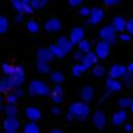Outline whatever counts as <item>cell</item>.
<instances>
[{"instance_id": "1", "label": "cell", "mask_w": 133, "mask_h": 133, "mask_svg": "<svg viewBox=\"0 0 133 133\" xmlns=\"http://www.w3.org/2000/svg\"><path fill=\"white\" fill-rule=\"evenodd\" d=\"M28 91L30 97H50L51 94L50 86L42 80H33L28 86Z\"/></svg>"}, {"instance_id": "2", "label": "cell", "mask_w": 133, "mask_h": 133, "mask_svg": "<svg viewBox=\"0 0 133 133\" xmlns=\"http://www.w3.org/2000/svg\"><path fill=\"white\" fill-rule=\"evenodd\" d=\"M68 112L72 114V116L76 119V120H85L89 115H90V107L88 104V102H75L69 106L68 108Z\"/></svg>"}, {"instance_id": "3", "label": "cell", "mask_w": 133, "mask_h": 133, "mask_svg": "<svg viewBox=\"0 0 133 133\" xmlns=\"http://www.w3.org/2000/svg\"><path fill=\"white\" fill-rule=\"evenodd\" d=\"M98 35H99L101 39L108 41L111 44H112V43H116V41L119 39V38H117V31H116V29H115L112 25H106V26L101 28Z\"/></svg>"}, {"instance_id": "4", "label": "cell", "mask_w": 133, "mask_h": 133, "mask_svg": "<svg viewBox=\"0 0 133 133\" xmlns=\"http://www.w3.org/2000/svg\"><path fill=\"white\" fill-rule=\"evenodd\" d=\"M94 51L95 54L98 55L99 60H104L107 59V56L110 55V51H111V43L108 41H104V39H101L95 43V47H94Z\"/></svg>"}, {"instance_id": "5", "label": "cell", "mask_w": 133, "mask_h": 133, "mask_svg": "<svg viewBox=\"0 0 133 133\" xmlns=\"http://www.w3.org/2000/svg\"><path fill=\"white\" fill-rule=\"evenodd\" d=\"M8 78L11 80V82L13 84L15 88L21 86L25 82V71H24V66L22 65H16L15 72L11 76H8Z\"/></svg>"}, {"instance_id": "6", "label": "cell", "mask_w": 133, "mask_h": 133, "mask_svg": "<svg viewBox=\"0 0 133 133\" xmlns=\"http://www.w3.org/2000/svg\"><path fill=\"white\" fill-rule=\"evenodd\" d=\"M24 112H25V117L29 121H38L42 119V111L37 106H28Z\"/></svg>"}, {"instance_id": "7", "label": "cell", "mask_w": 133, "mask_h": 133, "mask_svg": "<svg viewBox=\"0 0 133 133\" xmlns=\"http://www.w3.org/2000/svg\"><path fill=\"white\" fill-rule=\"evenodd\" d=\"M91 121L94 124V127H97L98 129H103L107 124V116L103 111L97 110L93 115H91Z\"/></svg>"}, {"instance_id": "8", "label": "cell", "mask_w": 133, "mask_h": 133, "mask_svg": "<svg viewBox=\"0 0 133 133\" xmlns=\"http://www.w3.org/2000/svg\"><path fill=\"white\" fill-rule=\"evenodd\" d=\"M127 72H128V69H127L125 65H123V64H114V65L110 66V69H108V76L119 80V78H123Z\"/></svg>"}, {"instance_id": "9", "label": "cell", "mask_w": 133, "mask_h": 133, "mask_svg": "<svg viewBox=\"0 0 133 133\" xmlns=\"http://www.w3.org/2000/svg\"><path fill=\"white\" fill-rule=\"evenodd\" d=\"M103 17H104V12L101 8L95 7V8L91 9V13H90V16H89L88 20H89V24L90 25H98V24L102 22Z\"/></svg>"}, {"instance_id": "10", "label": "cell", "mask_w": 133, "mask_h": 133, "mask_svg": "<svg viewBox=\"0 0 133 133\" xmlns=\"http://www.w3.org/2000/svg\"><path fill=\"white\" fill-rule=\"evenodd\" d=\"M106 89H107V93L108 94H112V93H117L121 90V82L117 80V78H114V77H107L106 80Z\"/></svg>"}, {"instance_id": "11", "label": "cell", "mask_w": 133, "mask_h": 133, "mask_svg": "<svg viewBox=\"0 0 133 133\" xmlns=\"http://www.w3.org/2000/svg\"><path fill=\"white\" fill-rule=\"evenodd\" d=\"M61 21L59 18H50L44 24V30L47 33H57L61 30Z\"/></svg>"}, {"instance_id": "12", "label": "cell", "mask_w": 133, "mask_h": 133, "mask_svg": "<svg viewBox=\"0 0 133 133\" xmlns=\"http://www.w3.org/2000/svg\"><path fill=\"white\" fill-rule=\"evenodd\" d=\"M69 39L75 43V44H78L82 39H85V30L80 26H76L71 30V34H69Z\"/></svg>"}, {"instance_id": "13", "label": "cell", "mask_w": 133, "mask_h": 133, "mask_svg": "<svg viewBox=\"0 0 133 133\" xmlns=\"http://www.w3.org/2000/svg\"><path fill=\"white\" fill-rule=\"evenodd\" d=\"M127 119H128L127 111H125V110H123V108H121L120 111H117V112L112 114V116H111V121H112V124H114V125H116V127L125 124V123H127Z\"/></svg>"}, {"instance_id": "14", "label": "cell", "mask_w": 133, "mask_h": 133, "mask_svg": "<svg viewBox=\"0 0 133 133\" xmlns=\"http://www.w3.org/2000/svg\"><path fill=\"white\" fill-rule=\"evenodd\" d=\"M3 128H4V132H15V130H18L20 128V121L17 117H8L4 120L3 123Z\"/></svg>"}, {"instance_id": "15", "label": "cell", "mask_w": 133, "mask_h": 133, "mask_svg": "<svg viewBox=\"0 0 133 133\" xmlns=\"http://www.w3.org/2000/svg\"><path fill=\"white\" fill-rule=\"evenodd\" d=\"M98 60H99V57L95 54V51H89V52L85 54V59H84L82 64L86 66L88 69H90V68H93V66L98 63Z\"/></svg>"}, {"instance_id": "16", "label": "cell", "mask_w": 133, "mask_h": 133, "mask_svg": "<svg viewBox=\"0 0 133 133\" xmlns=\"http://www.w3.org/2000/svg\"><path fill=\"white\" fill-rule=\"evenodd\" d=\"M56 44H59V46H61L65 51H66V54H69V52H72V50H73V46H75V43L68 38V37H65V35H60L57 39H56Z\"/></svg>"}, {"instance_id": "17", "label": "cell", "mask_w": 133, "mask_h": 133, "mask_svg": "<svg viewBox=\"0 0 133 133\" xmlns=\"http://www.w3.org/2000/svg\"><path fill=\"white\" fill-rule=\"evenodd\" d=\"M54 57H55V56H54L52 51L50 50V47H48V48H46V47H41V48L37 51V59H39V60H43V61H48V63H51Z\"/></svg>"}, {"instance_id": "18", "label": "cell", "mask_w": 133, "mask_h": 133, "mask_svg": "<svg viewBox=\"0 0 133 133\" xmlns=\"http://www.w3.org/2000/svg\"><path fill=\"white\" fill-rule=\"evenodd\" d=\"M117 33H123V31H127V21L124 17L121 16H116L112 18V24H111Z\"/></svg>"}, {"instance_id": "19", "label": "cell", "mask_w": 133, "mask_h": 133, "mask_svg": "<svg viewBox=\"0 0 133 133\" xmlns=\"http://www.w3.org/2000/svg\"><path fill=\"white\" fill-rule=\"evenodd\" d=\"M80 97L84 102H90L93 101L94 98V88L90 86V85H86L81 89V93H80Z\"/></svg>"}, {"instance_id": "20", "label": "cell", "mask_w": 133, "mask_h": 133, "mask_svg": "<svg viewBox=\"0 0 133 133\" xmlns=\"http://www.w3.org/2000/svg\"><path fill=\"white\" fill-rule=\"evenodd\" d=\"M13 89H15V86L11 82V80L8 78V76H4L2 78V81H0V93H2V94H8Z\"/></svg>"}, {"instance_id": "21", "label": "cell", "mask_w": 133, "mask_h": 133, "mask_svg": "<svg viewBox=\"0 0 133 133\" xmlns=\"http://www.w3.org/2000/svg\"><path fill=\"white\" fill-rule=\"evenodd\" d=\"M35 69H37V72H38L39 75H47V73H50V71H51L50 63L38 59L37 63H35Z\"/></svg>"}, {"instance_id": "22", "label": "cell", "mask_w": 133, "mask_h": 133, "mask_svg": "<svg viewBox=\"0 0 133 133\" xmlns=\"http://www.w3.org/2000/svg\"><path fill=\"white\" fill-rule=\"evenodd\" d=\"M22 133H41V128L37 124V121H29L24 125Z\"/></svg>"}, {"instance_id": "23", "label": "cell", "mask_w": 133, "mask_h": 133, "mask_svg": "<svg viewBox=\"0 0 133 133\" xmlns=\"http://www.w3.org/2000/svg\"><path fill=\"white\" fill-rule=\"evenodd\" d=\"M88 71V68L82 64V63H76V64H73V66H72V69H71V73H72V76L73 77H80L82 73H85Z\"/></svg>"}, {"instance_id": "24", "label": "cell", "mask_w": 133, "mask_h": 133, "mask_svg": "<svg viewBox=\"0 0 133 133\" xmlns=\"http://www.w3.org/2000/svg\"><path fill=\"white\" fill-rule=\"evenodd\" d=\"M39 29H41V26H39V24L35 21V20H28L26 21V31L29 33V34H31V35H34V34H37L38 31H39Z\"/></svg>"}, {"instance_id": "25", "label": "cell", "mask_w": 133, "mask_h": 133, "mask_svg": "<svg viewBox=\"0 0 133 133\" xmlns=\"http://www.w3.org/2000/svg\"><path fill=\"white\" fill-rule=\"evenodd\" d=\"M50 50L52 51V54H54V56L55 57H57V59H63L65 55H66V51L61 47V46H59V44H51L50 46Z\"/></svg>"}, {"instance_id": "26", "label": "cell", "mask_w": 133, "mask_h": 133, "mask_svg": "<svg viewBox=\"0 0 133 133\" xmlns=\"http://www.w3.org/2000/svg\"><path fill=\"white\" fill-rule=\"evenodd\" d=\"M106 72H108V71H106V68H104L103 65L95 64L93 68H91V75H93L94 77H97V78H102V77L106 75Z\"/></svg>"}, {"instance_id": "27", "label": "cell", "mask_w": 133, "mask_h": 133, "mask_svg": "<svg viewBox=\"0 0 133 133\" xmlns=\"http://www.w3.org/2000/svg\"><path fill=\"white\" fill-rule=\"evenodd\" d=\"M64 80H65L64 75L59 71H55V72L50 73V81H52L54 84H63Z\"/></svg>"}, {"instance_id": "28", "label": "cell", "mask_w": 133, "mask_h": 133, "mask_svg": "<svg viewBox=\"0 0 133 133\" xmlns=\"http://www.w3.org/2000/svg\"><path fill=\"white\" fill-rule=\"evenodd\" d=\"M4 114L8 116V117H16L17 114H18V108L16 104H8L7 103V107L4 110Z\"/></svg>"}, {"instance_id": "29", "label": "cell", "mask_w": 133, "mask_h": 133, "mask_svg": "<svg viewBox=\"0 0 133 133\" xmlns=\"http://www.w3.org/2000/svg\"><path fill=\"white\" fill-rule=\"evenodd\" d=\"M132 103H133V101H132V98H129V97H123V98H120V99H119V102H117L119 107H120V108H123V110L130 108Z\"/></svg>"}, {"instance_id": "30", "label": "cell", "mask_w": 133, "mask_h": 133, "mask_svg": "<svg viewBox=\"0 0 133 133\" xmlns=\"http://www.w3.org/2000/svg\"><path fill=\"white\" fill-rule=\"evenodd\" d=\"M77 47H78V50H81L82 52H89V51H91V42H89L88 39H82L78 44H77Z\"/></svg>"}, {"instance_id": "31", "label": "cell", "mask_w": 133, "mask_h": 133, "mask_svg": "<svg viewBox=\"0 0 133 133\" xmlns=\"http://www.w3.org/2000/svg\"><path fill=\"white\" fill-rule=\"evenodd\" d=\"M8 29H9V21L5 16H2L0 17V34L7 33Z\"/></svg>"}, {"instance_id": "32", "label": "cell", "mask_w": 133, "mask_h": 133, "mask_svg": "<svg viewBox=\"0 0 133 133\" xmlns=\"http://www.w3.org/2000/svg\"><path fill=\"white\" fill-rule=\"evenodd\" d=\"M2 69H3L4 76H11V75L15 72V69H16V65H11V64L4 63V64H3V66H2Z\"/></svg>"}, {"instance_id": "33", "label": "cell", "mask_w": 133, "mask_h": 133, "mask_svg": "<svg viewBox=\"0 0 133 133\" xmlns=\"http://www.w3.org/2000/svg\"><path fill=\"white\" fill-rule=\"evenodd\" d=\"M50 98H51V101L54 102V103H61L63 102V99H64V94H60V93H55V91H52L51 90V94H50Z\"/></svg>"}, {"instance_id": "34", "label": "cell", "mask_w": 133, "mask_h": 133, "mask_svg": "<svg viewBox=\"0 0 133 133\" xmlns=\"http://www.w3.org/2000/svg\"><path fill=\"white\" fill-rule=\"evenodd\" d=\"M20 98L13 93V91H11V93H8L7 94V97H5V102L8 103V104H16L17 103V101H18Z\"/></svg>"}, {"instance_id": "35", "label": "cell", "mask_w": 133, "mask_h": 133, "mask_svg": "<svg viewBox=\"0 0 133 133\" xmlns=\"http://www.w3.org/2000/svg\"><path fill=\"white\" fill-rule=\"evenodd\" d=\"M84 59H85V52H82L81 50H77L73 52V60L76 63H82Z\"/></svg>"}, {"instance_id": "36", "label": "cell", "mask_w": 133, "mask_h": 133, "mask_svg": "<svg viewBox=\"0 0 133 133\" xmlns=\"http://www.w3.org/2000/svg\"><path fill=\"white\" fill-rule=\"evenodd\" d=\"M46 3H47V0H31L30 2L34 9H42L46 5Z\"/></svg>"}, {"instance_id": "37", "label": "cell", "mask_w": 133, "mask_h": 133, "mask_svg": "<svg viewBox=\"0 0 133 133\" xmlns=\"http://www.w3.org/2000/svg\"><path fill=\"white\" fill-rule=\"evenodd\" d=\"M90 13H91V9L89 8V7H81L80 8V11H78V15L81 16V17H88L89 18V16H90Z\"/></svg>"}, {"instance_id": "38", "label": "cell", "mask_w": 133, "mask_h": 133, "mask_svg": "<svg viewBox=\"0 0 133 133\" xmlns=\"http://www.w3.org/2000/svg\"><path fill=\"white\" fill-rule=\"evenodd\" d=\"M117 38L121 41V42H124V43H127V42H129L130 41V38H132V35L128 33V31H123V33H119V35H117Z\"/></svg>"}, {"instance_id": "39", "label": "cell", "mask_w": 133, "mask_h": 133, "mask_svg": "<svg viewBox=\"0 0 133 133\" xmlns=\"http://www.w3.org/2000/svg\"><path fill=\"white\" fill-rule=\"evenodd\" d=\"M123 80H124V84H125L127 86H130V85H132V80H133V73L127 72L125 76L123 77Z\"/></svg>"}, {"instance_id": "40", "label": "cell", "mask_w": 133, "mask_h": 133, "mask_svg": "<svg viewBox=\"0 0 133 133\" xmlns=\"http://www.w3.org/2000/svg\"><path fill=\"white\" fill-rule=\"evenodd\" d=\"M127 31L133 37V18H129L127 21Z\"/></svg>"}, {"instance_id": "41", "label": "cell", "mask_w": 133, "mask_h": 133, "mask_svg": "<svg viewBox=\"0 0 133 133\" xmlns=\"http://www.w3.org/2000/svg\"><path fill=\"white\" fill-rule=\"evenodd\" d=\"M103 3L107 7H115V5H119L120 4V0H103Z\"/></svg>"}, {"instance_id": "42", "label": "cell", "mask_w": 133, "mask_h": 133, "mask_svg": "<svg viewBox=\"0 0 133 133\" xmlns=\"http://www.w3.org/2000/svg\"><path fill=\"white\" fill-rule=\"evenodd\" d=\"M13 93H15V94L18 97V98H22V97H24V94H25V91L22 90V88H21V86L15 88V89H13Z\"/></svg>"}, {"instance_id": "43", "label": "cell", "mask_w": 133, "mask_h": 133, "mask_svg": "<svg viewBox=\"0 0 133 133\" xmlns=\"http://www.w3.org/2000/svg\"><path fill=\"white\" fill-rule=\"evenodd\" d=\"M82 2L84 0H68V4L71 7H80L82 4Z\"/></svg>"}, {"instance_id": "44", "label": "cell", "mask_w": 133, "mask_h": 133, "mask_svg": "<svg viewBox=\"0 0 133 133\" xmlns=\"http://www.w3.org/2000/svg\"><path fill=\"white\" fill-rule=\"evenodd\" d=\"M52 91H55V93H60V94H64V90H63L61 84H55V86L52 88Z\"/></svg>"}, {"instance_id": "45", "label": "cell", "mask_w": 133, "mask_h": 133, "mask_svg": "<svg viewBox=\"0 0 133 133\" xmlns=\"http://www.w3.org/2000/svg\"><path fill=\"white\" fill-rule=\"evenodd\" d=\"M51 114H52L54 116H59V115L61 114V110H60V107H57V106L52 107V108H51Z\"/></svg>"}, {"instance_id": "46", "label": "cell", "mask_w": 133, "mask_h": 133, "mask_svg": "<svg viewBox=\"0 0 133 133\" xmlns=\"http://www.w3.org/2000/svg\"><path fill=\"white\" fill-rule=\"evenodd\" d=\"M124 129H125V132H132L133 130V125L130 123H125L124 124Z\"/></svg>"}, {"instance_id": "47", "label": "cell", "mask_w": 133, "mask_h": 133, "mask_svg": "<svg viewBox=\"0 0 133 133\" xmlns=\"http://www.w3.org/2000/svg\"><path fill=\"white\" fill-rule=\"evenodd\" d=\"M24 21V13H17V16H16V22H22Z\"/></svg>"}, {"instance_id": "48", "label": "cell", "mask_w": 133, "mask_h": 133, "mask_svg": "<svg viewBox=\"0 0 133 133\" xmlns=\"http://www.w3.org/2000/svg\"><path fill=\"white\" fill-rule=\"evenodd\" d=\"M127 69H128V72L133 73V63H128L127 64Z\"/></svg>"}, {"instance_id": "49", "label": "cell", "mask_w": 133, "mask_h": 133, "mask_svg": "<svg viewBox=\"0 0 133 133\" xmlns=\"http://www.w3.org/2000/svg\"><path fill=\"white\" fill-rule=\"evenodd\" d=\"M65 117H66V120H68V121H71V120H73V119H75V117L72 116V114H69V112L66 114V116H65Z\"/></svg>"}, {"instance_id": "50", "label": "cell", "mask_w": 133, "mask_h": 133, "mask_svg": "<svg viewBox=\"0 0 133 133\" xmlns=\"http://www.w3.org/2000/svg\"><path fill=\"white\" fill-rule=\"evenodd\" d=\"M50 133H64V132H63L61 129H51Z\"/></svg>"}, {"instance_id": "51", "label": "cell", "mask_w": 133, "mask_h": 133, "mask_svg": "<svg viewBox=\"0 0 133 133\" xmlns=\"http://www.w3.org/2000/svg\"><path fill=\"white\" fill-rule=\"evenodd\" d=\"M5 107H7V104H2V107H0V110H2V111L4 112V110H5Z\"/></svg>"}, {"instance_id": "52", "label": "cell", "mask_w": 133, "mask_h": 133, "mask_svg": "<svg viewBox=\"0 0 133 133\" xmlns=\"http://www.w3.org/2000/svg\"><path fill=\"white\" fill-rule=\"evenodd\" d=\"M4 101H5V98H4V97H3V95H2V97H0V102H2V103H3V102H4Z\"/></svg>"}, {"instance_id": "53", "label": "cell", "mask_w": 133, "mask_h": 133, "mask_svg": "<svg viewBox=\"0 0 133 133\" xmlns=\"http://www.w3.org/2000/svg\"><path fill=\"white\" fill-rule=\"evenodd\" d=\"M129 110H130V112L133 114V103H132V106H130V108H129Z\"/></svg>"}, {"instance_id": "54", "label": "cell", "mask_w": 133, "mask_h": 133, "mask_svg": "<svg viewBox=\"0 0 133 133\" xmlns=\"http://www.w3.org/2000/svg\"><path fill=\"white\" fill-rule=\"evenodd\" d=\"M5 133H20L18 130H15V132H5Z\"/></svg>"}]
</instances>
